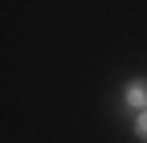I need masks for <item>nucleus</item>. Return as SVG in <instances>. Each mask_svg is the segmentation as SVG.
<instances>
[{
  "label": "nucleus",
  "instance_id": "obj_2",
  "mask_svg": "<svg viewBox=\"0 0 147 143\" xmlns=\"http://www.w3.org/2000/svg\"><path fill=\"white\" fill-rule=\"evenodd\" d=\"M135 127H139V139H147V111H139V123H135Z\"/></svg>",
  "mask_w": 147,
  "mask_h": 143
},
{
  "label": "nucleus",
  "instance_id": "obj_1",
  "mask_svg": "<svg viewBox=\"0 0 147 143\" xmlns=\"http://www.w3.org/2000/svg\"><path fill=\"white\" fill-rule=\"evenodd\" d=\"M127 102L139 106V111H147V82H131V90H127Z\"/></svg>",
  "mask_w": 147,
  "mask_h": 143
}]
</instances>
